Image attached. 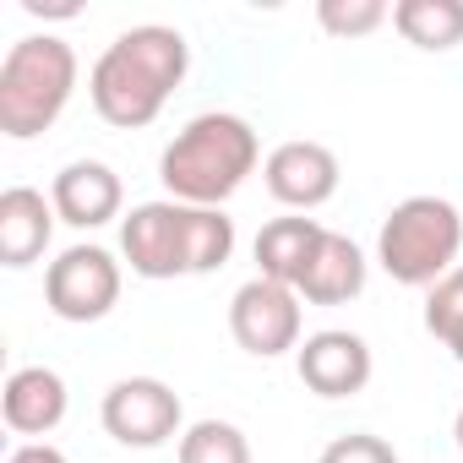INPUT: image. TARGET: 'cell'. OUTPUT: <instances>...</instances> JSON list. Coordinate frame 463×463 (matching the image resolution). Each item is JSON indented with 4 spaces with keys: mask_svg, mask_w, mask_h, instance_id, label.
<instances>
[{
    "mask_svg": "<svg viewBox=\"0 0 463 463\" xmlns=\"http://www.w3.org/2000/svg\"><path fill=\"white\" fill-rule=\"evenodd\" d=\"M180 463H251V441L229 420H196L180 436Z\"/></svg>",
    "mask_w": 463,
    "mask_h": 463,
    "instance_id": "17",
    "label": "cell"
},
{
    "mask_svg": "<svg viewBox=\"0 0 463 463\" xmlns=\"http://www.w3.org/2000/svg\"><path fill=\"white\" fill-rule=\"evenodd\" d=\"M425 333L463 365V268H452L436 289H425Z\"/></svg>",
    "mask_w": 463,
    "mask_h": 463,
    "instance_id": "18",
    "label": "cell"
},
{
    "mask_svg": "<svg viewBox=\"0 0 463 463\" xmlns=\"http://www.w3.org/2000/svg\"><path fill=\"white\" fill-rule=\"evenodd\" d=\"M360 289H365V251L349 235H333L327 229L311 268L295 284V295L311 306H349V300H360Z\"/></svg>",
    "mask_w": 463,
    "mask_h": 463,
    "instance_id": "14",
    "label": "cell"
},
{
    "mask_svg": "<svg viewBox=\"0 0 463 463\" xmlns=\"http://www.w3.org/2000/svg\"><path fill=\"white\" fill-rule=\"evenodd\" d=\"M452 441H458V452H463V409H458V420H452Z\"/></svg>",
    "mask_w": 463,
    "mask_h": 463,
    "instance_id": "22",
    "label": "cell"
},
{
    "mask_svg": "<svg viewBox=\"0 0 463 463\" xmlns=\"http://www.w3.org/2000/svg\"><path fill=\"white\" fill-rule=\"evenodd\" d=\"M77 93V50L55 33H28L0 61V131L33 142L50 131Z\"/></svg>",
    "mask_w": 463,
    "mask_h": 463,
    "instance_id": "4",
    "label": "cell"
},
{
    "mask_svg": "<svg viewBox=\"0 0 463 463\" xmlns=\"http://www.w3.org/2000/svg\"><path fill=\"white\" fill-rule=\"evenodd\" d=\"M6 463H71V458H66L61 447H50V441H23Z\"/></svg>",
    "mask_w": 463,
    "mask_h": 463,
    "instance_id": "21",
    "label": "cell"
},
{
    "mask_svg": "<svg viewBox=\"0 0 463 463\" xmlns=\"http://www.w3.org/2000/svg\"><path fill=\"white\" fill-rule=\"evenodd\" d=\"M463 251V213L447 196H403L376 235V262L403 289H436Z\"/></svg>",
    "mask_w": 463,
    "mask_h": 463,
    "instance_id": "5",
    "label": "cell"
},
{
    "mask_svg": "<svg viewBox=\"0 0 463 463\" xmlns=\"http://www.w3.org/2000/svg\"><path fill=\"white\" fill-rule=\"evenodd\" d=\"M99 420L104 430L120 441V447H137V452H153L175 436H185V409H180V392L158 376H120L104 403H99Z\"/></svg>",
    "mask_w": 463,
    "mask_h": 463,
    "instance_id": "6",
    "label": "cell"
},
{
    "mask_svg": "<svg viewBox=\"0 0 463 463\" xmlns=\"http://www.w3.org/2000/svg\"><path fill=\"white\" fill-rule=\"evenodd\" d=\"M262 164V142L257 126L246 115L229 109H207L196 120H185L175 131V142L158 158V180L169 191V202L185 207H223Z\"/></svg>",
    "mask_w": 463,
    "mask_h": 463,
    "instance_id": "3",
    "label": "cell"
},
{
    "mask_svg": "<svg viewBox=\"0 0 463 463\" xmlns=\"http://www.w3.org/2000/svg\"><path fill=\"white\" fill-rule=\"evenodd\" d=\"M392 28L403 33V44L441 55L463 44V0H398L392 6Z\"/></svg>",
    "mask_w": 463,
    "mask_h": 463,
    "instance_id": "16",
    "label": "cell"
},
{
    "mask_svg": "<svg viewBox=\"0 0 463 463\" xmlns=\"http://www.w3.org/2000/svg\"><path fill=\"white\" fill-rule=\"evenodd\" d=\"M191 71V44L180 28L164 23H142L126 28L88 71V99L99 109L104 126L120 131H142L164 115V104L175 99V88Z\"/></svg>",
    "mask_w": 463,
    "mask_h": 463,
    "instance_id": "1",
    "label": "cell"
},
{
    "mask_svg": "<svg viewBox=\"0 0 463 463\" xmlns=\"http://www.w3.org/2000/svg\"><path fill=\"white\" fill-rule=\"evenodd\" d=\"M55 202H44V191L33 185H6L0 191V262L6 268H33L50 251L55 235Z\"/></svg>",
    "mask_w": 463,
    "mask_h": 463,
    "instance_id": "13",
    "label": "cell"
},
{
    "mask_svg": "<svg viewBox=\"0 0 463 463\" xmlns=\"http://www.w3.org/2000/svg\"><path fill=\"white\" fill-rule=\"evenodd\" d=\"M120 262L104 246H66L44 273V306L61 322H104L120 306Z\"/></svg>",
    "mask_w": 463,
    "mask_h": 463,
    "instance_id": "7",
    "label": "cell"
},
{
    "mask_svg": "<svg viewBox=\"0 0 463 463\" xmlns=\"http://www.w3.org/2000/svg\"><path fill=\"white\" fill-rule=\"evenodd\" d=\"M262 180H268L273 202H284L289 213H311L338 196L344 169H338V153L322 142H279L262 164Z\"/></svg>",
    "mask_w": 463,
    "mask_h": 463,
    "instance_id": "10",
    "label": "cell"
},
{
    "mask_svg": "<svg viewBox=\"0 0 463 463\" xmlns=\"http://www.w3.org/2000/svg\"><path fill=\"white\" fill-rule=\"evenodd\" d=\"M229 333H235V344L257 360H279L289 349H300V295L289 284H273V279H251L235 289V300H229Z\"/></svg>",
    "mask_w": 463,
    "mask_h": 463,
    "instance_id": "8",
    "label": "cell"
},
{
    "mask_svg": "<svg viewBox=\"0 0 463 463\" xmlns=\"http://www.w3.org/2000/svg\"><path fill=\"white\" fill-rule=\"evenodd\" d=\"M50 202H55V218H61V223H71V229H104V223L120 218L126 185H120V175H115L109 164L77 158V164H66V169L55 175Z\"/></svg>",
    "mask_w": 463,
    "mask_h": 463,
    "instance_id": "11",
    "label": "cell"
},
{
    "mask_svg": "<svg viewBox=\"0 0 463 463\" xmlns=\"http://www.w3.org/2000/svg\"><path fill=\"white\" fill-rule=\"evenodd\" d=\"M387 17H392V6H382V0H322V6H317V23L333 39H365Z\"/></svg>",
    "mask_w": 463,
    "mask_h": 463,
    "instance_id": "19",
    "label": "cell"
},
{
    "mask_svg": "<svg viewBox=\"0 0 463 463\" xmlns=\"http://www.w3.org/2000/svg\"><path fill=\"white\" fill-rule=\"evenodd\" d=\"M295 371H300V382H306L317 398H354V392L371 387L376 360H371V344H365L360 333H349V327H322V333H311V338L295 349Z\"/></svg>",
    "mask_w": 463,
    "mask_h": 463,
    "instance_id": "9",
    "label": "cell"
},
{
    "mask_svg": "<svg viewBox=\"0 0 463 463\" xmlns=\"http://www.w3.org/2000/svg\"><path fill=\"white\" fill-rule=\"evenodd\" d=\"M317 463H398V452H392V441H382L371 430H349V436H333Z\"/></svg>",
    "mask_w": 463,
    "mask_h": 463,
    "instance_id": "20",
    "label": "cell"
},
{
    "mask_svg": "<svg viewBox=\"0 0 463 463\" xmlns=\"http://www.w3.org/2000/svg\"><path fill=\"white\" fill-rule=\"evenodd\" d=\"M71 409V392H66V376L50 371V365H17L6 376V392H0V414L17 436H50Z\"/></svg>",
    "mask_w": 463,
    "mask_h": 463,
    "instance_id": "12",
    "label": "cell"
},
{
    "mask_svg": "<svg viewBox=\"0 0 463 463\" xmlns=\"http://www.w3.org/2000/svg\"><path fill=\"white\" fill-rule=\"evenodd\" d=\"M322 235L327 229L317 223V218H306V213H289V218H273V223H262V235H257V268H262V279H273V284H300V273L311 268V257H317V246H322Z\"/></svg>",
    "mask_w": 463,
    "mask_h": 463,
    "instance_id": "15",
    "label": "cell"
},
{
    "mask_svg": "<svg viewBox=\"0 0 463 463\" xmlns=\"http://www.w3.org/2000/svg\"><path fill=\"white\" fill-rule=\"evenodd\" d=\"M120 257L147 284L218 273L235 257V218H223V207L142 202L120 218Z\"/></svg>",
    "mask_w": 463,
    "mask_h": 463,
    "instance_id": "2",
    "label": "cell"
}]
</instances>
